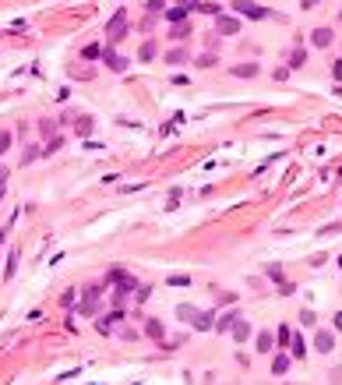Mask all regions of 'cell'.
Here are the masks:
<instances>
[{"label": "cell", "mask_w": 342, "mask_h": 385, "mask_svg": "<svg viewBox=\"0 0 342 385\" xmlns=\"http://www.w3.org/2000/svg\"><path fill=\"white\" fill-rule=\"evenodd\" d=\"M124 28H127V11H117V14L109 18V25H106V39L117 43L120 35H124Z\"/></svg>", "instance_id": "1"}, {"label": "cell", "mask_w": 342, "mask_h": 385, "mask_svg": "<svg viewBox=\"0 0 342 385\" xmlns=\"http://www.w3.org/2000/svg\"><path fill=\"white\" fill-rule=\"evenodd\" d=\"M233 11H237V14H244V18H268V11L257 7L254 0H233Z\"/></svg>", "instance_id": "2"}, {"label": "cell", "mask_w": 342, "mask_h": 385, "mask_svg": "<svg viewBox=\"0 0 342 385\" xmlns=\"http://www.w3.org/2000/svg\"><path fill=\"white\" fill-rule=\"evenodd\" d=\"M215 28H219L222 35H237V32H240V21H237V18H226V14H215Z\"/></svg>", "instance_id": "3"}, {"label": "cell", "mask_w": 342, "mask_h": 385, "mask_svg": "<svg viewBox=\"0 0 342 385\" xmlns=\"http://www.w3.org/2000/svg\"><path fill=\"white\" fill-rule=\"evenodd\" d=\"M332 346H335V336H332L328 329H318V336H314V350H321V354H332Z\"/></svg>", "instance_id": "4"}, {"label": "cell", "mask_w": 342, "mask_h": 385, "mask_svg": "<svg viewBox=\"0 0 342 385\" xmlns=\"http://www.w3.org/2000/svg\"><path fill=\"white\" fill-rule=\"evenodd\" d=\"M102 60L113 67V71H127V57H120V53H113V50H106L102 53Z\"/></svg>", "instance_id": "5"}, {"label": "cell", "mask_w": 342, "mask_h": 385, "mask_svg": "<svg viewBox=\"0 0 342 385\" xmlns=\"http://www.w3.org/2000/svg\"><path fill=\"white\" fill-rule=\"evenodd\" d=\"M233 339H237V343H247V339H251V325H247L244 318L233 322Z\"/></svg>", "instance_id": "6"}, {"label": "cell", "mask_w": 342, "mask_h": 385, "mask_svg": "<svg viewBox=\"0 0 342 385\" xmlns=\"http://www.w3.org/2000/svg\"><path fill=\"white\" fill-rule=\"evenodd\" d=\"M311 43H314V46H321V50H325V46H332V28H314Z\"/></svg>", "instance_id": "7"}, {"label": "cell", "mask_w": 342, "mask_h": 385, "mask_svg": "<svg viewBox=\"0 0 342 385\" xmlns=\"http://www.w3.org/2000/svg\"><path fill=\"white\" fill-rule=\"evenodd\" d=\"M237 318H240V311H226L222 318H215V329H219V332H226V329H233V322H237Z\"/></svg>", "instance_id": "8"}, {"label": "cell", "mask_w": 342, "mask_h": 385, "mask_svg": "<svg viewBox=\"0 0 342 385\" xmlns=\"http://www.w3.org/2000/svg\"><path fill=\"white\" fill-rule=\"evenodd\" d=\"M191 32H194L191 25H180V21H176V25H173V32H170V39H176V43H183V39H187V35H191Z\"/></svg>", "instance_id": "9"}, {"label": "cell", "mask_w": 342, "mask_h": 385, "mask_svg": "<svg viewBox=\"0 0 342 385\" xmlns=\"http://www.w3.org/2000/svg\"><path fill=\"white\" fill-rule=\"evenodd\" d=\"M272 346H275V336H272V332H261V336H257V350H261V354H268Z\"/></svg>", "instance_id": "10"}, {"label": "cell", "mask_w": 342, "mask_h": 385, "mask_svg": "<svg viewBox=\"0 0 342 385\" xmlns=\"http://www.w3.org/2000/svg\"><path fill=\"white\" fill-rule=\"evenodd\" d=\"M156 53H159V46H156V43H152V39H148V43L141 46V53H138V60H156Z\"/></svg>", "instance_id": "11"}, {"label": "cell", "mask_w": 342, "mask_h": 385, "mask_svg": "<svg viewBox=\"0 0 342 385\" xmlns=\"http://www.w3.org/2000/svg\"><path fill=\"white\" fill-rule=\"evenodd\" d=\"M272 371H275V375H286V371H289V357H286V354H279V357L272 361Z\"/></svg>", "instance_id": "12"}, {"label": "cell", "mask_w": 342, "mask_h": 385, "mask_svg": "<svg viewBox=\"0 0 342 385\" xmlns=\"http://www.w3.org/2000/svg\"><path fill=\"white\" fill-rule=\"evenodd\" d=\"M307 64V50H293L289 53V67H303Z\"/></svg>", "instance_id": "13"}, {"label": "cell", "mask_w": 342, "mask_h": 385, "mask_svg": "<svg viewBox=\"0 0 342 385\" xmlns=\"http://www.w3.org/2000/svg\"><path fill=\"white\" fill-rule=\"evenodd\" d=\"M233 74H240V78H254V74H257V64H240V67H233Z\"/></svg>", "instance_id": "14"}, {"label": "cell", "mask_w": 342, "mask_h": 385, "mask_svg": "<svg viewBox=\"0 0 342 385\" xmlns=\"http://www.w3.org/2000/svg\"><path fill=\"white\" fill-rule=\"evenodd\" d=\"M176 315H180V322H194V318H198V311H194V307H187V304L176 307Z\"/></svg>", "instance_id": "15"}, {"label": "cell", "mask_w": 342, "mask_h": 385, "mask_svg": "<svg viewBox=\"0 0 342 385\" xmlns=\"http://www.w3.org/2000/svg\"><path fill=\"white\" fill-rule=\"evenodd\" d=\"M307 346H303V336H293V357H303Z\"/></svg>", "instance_id": "16"}, {"label": "cell", "mask_w": 342, "mask_h": 385, "mask_svg": "<svg viewBox=\"0 0 342 385\" xmlns=\"http://www.w3.org/2000/svg\"><path fill=\"white\" fill-rule=\"evenodd\" d=\"M145 332H148L152 339H163V325H159V322H148V325H145Z\"/></svg>", "instance_id": "17"}, {"label": "cell", "mask_w": 342, "mask_h": 385, "mask_svg": "<svg viewBox=\"0 0 342 385\" xmlns=\"http://www.w3.org/2000/svg\"><path fill=\"white\" fill-rule=\"evenodd\" d=\"M194 325H198V329H212L215 322H212V315H201V311H198V318H194Z\"/></svg>", "instance_id": "18"}, {"label": "cell", "mask_w": 342, "mask_h": 385, "mask_svg": "<svg viewBox=\"0 0 342 385\" xmlns=\"http://www.w3.org/2000/svg\"><path fill=\"white\" fill-rule=\"evenodd\" d=\"M148 11L152 14H163L166 11V0H148Z\"/></svg>", "instance_id": "19"}, {"label": "cell", "mask_w": 342, "mask_h": 385, "mask_svg": "<svg viewBox=\"0 0 342 385\" xmlns=\"http://www.w3.org/2000/svg\"><path fill=\"white\" fill-rule=\"evenodd\" d=\"M74 131H78V134H88V131H92V121H88V117H82L78 124H74Z\"/></svg>", "instance_id": "20"}, {"label": "cell", "mask_w": 342, "mask_h": 385, "mask_svg": "<svg viewBox=\"0 0 342 385\" xmlns=\"http://www.w3.org/2000/svg\"><path fill=\"white\" fill-rule=\"evenodd\" d=\"M183 60H187V53H183V50H173V53L166 57V64H183Z\"/></svg>", "instance_id": "21"}, {"label": "cell", "mask_w": 342, "mask_h": 385, "mask_svg": "<svg viewBox=\"0 0 342 385\" xmlns=\"http://www.w3.org/2000/svg\"><path fill=\"white\" fill-rule=\"evenodd\" d=\"M166 283H170V286H191V279H187V276H170Z\"/></svg>", "instance_id": "22"}, {"label": "cell", "mask_w": 342, "mask_h": 385, "mask_svg": "<svg viewBox=\"0 0 342 385\" xmlns=\"http://www.w3.org/2000/svg\"><path fill=\"white\" fill-rule=\"evenodd\" d=\"M275 346H289V329H286V325L279 329V343H275Z\"/></svg>", "instance_id": "23"}, {"label": "cell", "mask_w": 342, "mask_h": 385, "mask_svg": "<svg viewBox=\"0 0 342 385\" xmlns=\"http://www.w3.org/2000/svg\"><path fill=\"white\" fill-rule=\"evenodd\" d=\"M11 148V134L7 131H0V152H7Z\"/></svg>", "instance_id": "24"}, {"label": "cell", "mask_w": 342, "mask_h": 385, "mask_svg": "<svg viewBox=\"0 0 342 385\" xmlns=\"http://www.w3.org/2000/svg\"><path fill=\"white\" fill-rule=\"evenodd\" d=\"M14 261H18V251H11V258H7V279L14 276Z\"/></svg>", "instance_id": "25"}, {"label": "cell", "mask_w": 342, "mask_h": 385, "mask_svg": "<svg viewBox=\"0 0 342 385\" xmlns=\"http://www.w3.org/2000/svg\"><path fill=\"white\" fill-rule=\"evenodd\" d=\"M300 322L303 325H314V311H300Z\"/></svg>", "instance_id": "26"}, {"label": "cell", "mask_w": 342, "mask_h": 385, "mask_svg": "<svg viewBox=\"0 0 342 385\" xmlns=\"http://www.w3.org/2000/svg\"><path fill=\"white\" fill-rule=\"evenodd\" d=\"M7 184V166H0V187Z\"/></svg>", "instance_id": "27"}, {"label": "cell", "mask_w": 342, "mask_h": 385, "mask_svg": "<svg viewBox=\"0 0 342 385\" xmlns=\"http://www.w3.org/2000/svg\"><path fill=\"white\" fill-rule=\"evenodd\" d=\"M318 4H321V0H303V7H307V11H311V7H318Z\"/></svg>", "instance_id": "28"}, {"label": "cell", "mask_w": 342, "mask_h": 385, "mask_svg": "<svg viewBox=\"0 0 342 385\" xmlns=\"http://www.w3.org/2000/svg\"><path fill=\"white\" fill-rule=\"evenodd\" d=\"M335 329H342V311H339V315H335Z\"/></svg>", "instance_id": "29"}, {"label": "cell", "mask_w": 342, "mask_h": 385, "mask_svg": "<svg viewBox=\"0 0 342 385\" xmlns=\"http://www.w3.org/2000/svg\"><path fill=\"white\" fill-rule=\"evenodd\" d=\"M4 237H7V234H4V230H0V244H4Z\"/></svg>", "instance_id": "30"}, {"label": "cell", "mask_w": 342, "mask_h": 385, "mask_svg": "<svg viewBox=\"0 0 342 385\" xmlns=\"http://www.w3.org/2000/svg\"><path fill=\"white\" fill-rule=\"evenodd\" d=\"M0 198H4V187H0Z\"/></svg>", "instance_id": "31"}]
</instances>
